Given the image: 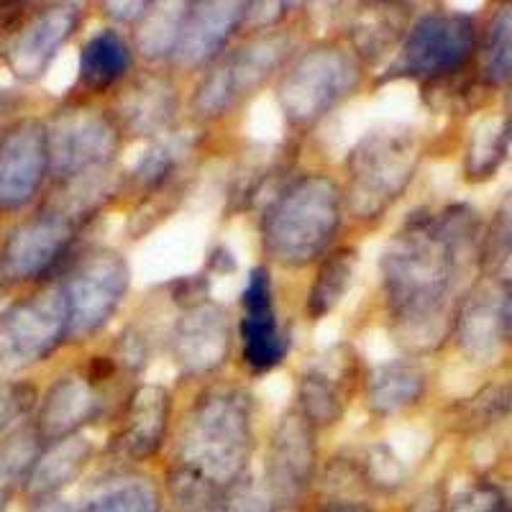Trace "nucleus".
<instances>
[{
	"instance_id": "f257e3e1",
	"label": "nucleus",
	"mask_w": 512,
	"mask_h": 512,
	"mask_svg": "<svg viewBox=\"0 0 512 512\" xmlns=\"http://www.w3.org/2000/svg\"><path fill=\"white\" fill-rule=\"evenodd\" d=\"M484 228L469 205L420 210L395 233L379 259L384 313L397 344L413 356L431 354L454 331L469 290L464 277L482 267Z\"/></svg>"
},
{
	"instance_id": "f03ea898",
	"label": "nucleus",
	"mask_w": 512,
	"mask_h": 512,
	"mask_svg": "<svg viewBox=\"0 0 512 512\" xmlns=\"http://www.w3.org/2000/svg\"><path fill=\"white\" fill-rule=\"evenodd\" d=\"M254 397L241 387L218 384L195 397L177 436L175 464L231 489L249 477L256 448Z\"/></svg>"
},
{
	"instance_id": "7ed1b4c3",
	"label": "nucleus",
	"mask_w": 512,
	"mask_h": 512,
	"mask_svg": "<svg viewBox=\"0 0 512 512\" xmlns=\"http://www.w3.org/2000/svg\"><path fill=\"white\" fill-rule=\"evenodd\" d=\"M344 187L323 172H308L269 198L259 221L267 259L282 269H303L331 251L344 221Z\"/></svg>"
},
{
	"instance_id": "20e7f679",
	"label": "nucleus",
	"mask_w": 512,
	"mask_h": 512,
	"mask_svg": "<svg viewBox=\"0 0 512 512\" xmlns=\"http://www.w3.org/2000/svg\"><path fill=\"white\" fill-rule=\"evenodd\" d=\"M420 157L423 141L413 126L372 128L346 159V210L361 223L382 221L413 185Z\"/></svg>"
},
{
	"instance_id": "39448f33",
	"label": "nucleus",
	"mask_w": 512,
	"mask_h": 512,
	"mask_svg": "<svg viewBox=\"0 0 512 512\" xmlns=\"http://www.w3.org/2000/svg\"><path fill=\"white\" fill-rule=\"evenodd\" d=\"M295 39L290 31L272 29L251 34L239 47L228 49L210 64L192 93L190 108L198 121H221L241 103L272 82L295 57Z\"/></svg>"
},
{
	"instance_id": "423d86ee",
	"label": "nucleus",
	"mask_w": 512,
	"mask_h": 512,
	"mask_svg": "<svg viewBox=\"0 0 512 512\" xmlns=\"http://www.w3.org/2000/svg\"><path fill=\"white\" fill-rule=\"evenodd\" d=\"M364 80V64L344 44L323 41L305 49L277 82V103L292 128L308 131L349 100Z\"/></svg>"
},
{
	"instance_id": "0eeeda50",
	"label": "nucleus",
	"mask_w": 512,
	"mask_h": 512,
	"mask_svg": "<svg viewBox=\"0 0 512 512\" xmlns=\"http://www.w3.org/2000/svg\"><path fill=\"white\" fill-rule=\"evenodd\" d=\"M479 52V26L461 11H431L413 21L384 80L443 82L464 72Z\"/></svg>"
},
{
	"instance_id": "6e6552de",
	"label": "nucleus",
	"mask_w": 512,
	"mask_h": 512,
	"mask_svg": "<svg viewBox=\"0 0 512 512\" xmlns=\"http://www.w3.org/2000/svg\"><path fill=\"white\" fill-rule=\"evenodd\" d=\"M123 144V131L108 108L72 100L49 116V175L59 185L113 169Z\"/></svg>"
},
{
	"instance_id": "1a4fd4ad",
	"label": "nucleus",
	"mask_w": 512,
	"mask_h": 512,
	"mask_svg": "<svg viewBox=\"0 0 512 512\" xmlns=\"http://www.w3.org/2000/svg\"><path fill=\"white\" fill-rule=\"evenodd\" d=\"M67 297V341H90L121 310L131 290V267L126 256L108 246H95L77 256L59 282Z\"/></svg>"
},
{
	"instance_id": "9d476101",
	"label": "nucleus",
	"mask_w": 512,
	"mask_h": 512,
	"mask_svg": "<svg viewBox=\"0 0 512 512\" xmlns=\"http://www.w3.org/2000/svg\"><path fill=\"white\" fill-rule=\"evenodd\" d=\"M70 315L59 282L21 297L0 313V374L47 361L67 341Z\"/></svg>"
},
{
	"instance_id": "9b49d317",
	"label": "nucleus",
	"mask_w": 512,
	"mask_h": 512,
	"mask_svg": "<svg viewBox=\"0 0 512 512\" xmlns=\"http://www.w3.org/2000/svg\"><path fill=\"white\" fill-rule=\"evenodd\" d=\"M85 226L88 223L59 205H49L29 221L18 223L0 249V280L26 285L59 272Z\"/></svg>"
},
{
	"instance_id": "f8f14e48",
	"label": "nucleus",
	"mask_w": 512,
	"mask_h": 512,
	"mask_svg": "<svg viewBox=\"0 0 512 512\" xmlns=\"http://www.w3.org/2000/svg\"><path fill=\"white\" fill-rule=\"evenodd\" d=\"M315 428L295 410L274 425L264 461V487L277 507L303 502L318 474V441Z\"/></svg>"
},
{
	"instance_id": "ddd939ff",
	"label": "nucleus",
	"mask_w": 512,
	"mask_h": 512,
	"mask_svg": "<svg viewBox=\"0 0 512 512\" xmlns=\"http://www.w3.org/2000/svg\"><path fill=\"white\" fill-rule=\"evenodd\" d=\"M241 364L251 374H267L287 359L292 338L280 326L277 308H274V282L267 267H254L246 277L241 292V320H239Z\"/></svg>"
},
{
	"instance_id": "4468645a",
	"label": "nucleus",
	"mask_w": 512,
	"mask_h": 512,
	"mask_svg": "<svg viewBox=\"0 0 512 512\" xmlns=\"http://www.w3.org/2000/svg\"><path fill=\"white\" fill-rule=\"evenodd\" d=\"M233 351L231 315L216 300L182 310L169 333V354L182 377L218 372Z\"/></svg>"
},
{
	"instance_id": "2eb2a0df",
	"label": "nucleus",
	"mask_w": 512,
	"mask_h": 512,
	"mask_svg": "<svg viewBox=\"0 0 512 512\" xmlns=\"http://www.w3.org/2000/svg\"><path fill=\"white\" fill-rule=\"evenodd\" d=\"M359 377V356L351 346L338 344L328 349L297 377V413L315 431L331 428L344 418Z\"/></svg>"
},
{
	"instance_id": "dca6fc26",
	"label": "nucleus",
	"mask_w": 512,
	"mask_h": 512,
	"mask_svg": "<svg viewBox=\"0 0 512 512\" xmlns=\"http://www.w3.org/2000/svg\"><path fill=\"white\" fill-rule=\"evenodd\" d=\"M47 175V123L21 118L0 134V213L26 208Z\"/></svg>"
},
{
	"instance_id": "f3484780",
	"label": "nucleus",
	"mask_w": 512,
	"mask_h": 512,
	"mask_svg": "<svg viewBox=\"0 0 512 512\" xmlns=\"http://www.w3.org/2000/svg\"><path fill=\"white\" fill-rule=\"evenodd\" d=\"M82 13L85 11L80 3H54L41 11H31L3 52L13 77L24 82L39 80L62 52L64 44L80 29Z\"/></svg>"
},
{
	"instance_id": "a211bd4d",
	"label": "nucleus",
	"mask_w": 512,
	"mask_h": 512,
	"mask_svg": "<svg viewBox=\"0 0 512 512\" xmlns=\"http://www.w3.org/2000/svg\"><path fill=\"white\" fill-rule=\"evenodd\" d=\"M249 3L239 0H200L187 6L180 41L172 64L180 70L208 67L228 52V44L244 29Z\"/></svg>"
},
{
	"instance_id": "6ab92c4d",
	"label": "nucleus",
	"mask_w": 512,
	"mask_h": 512,
	"mask_svg": "<svg viewBox=\"0 0 512 512\" xmlns=\"http://www.w3.org/2000/svg\"><path fill=\"white\" fill-rule=\"evenodd\" d=\"M172 420V392L162 384H139L126 405L121 423L113 433V454L128 464H144L154 459L167 443Z\"/></svg>"
},
{
	"instance_id": "aec40b11",
	"label": "nucleus",
	"mask_w": 512,
	"mask_h": 512,
	"mask_svg": "<svg viewBox=\"0 0 512 512\" xmlns=\"http://www.w3.org/2000/svg\"><path fill=\"white\" fill-rule=\"evenodd\" d=\"M111 113L123 136L154 141L180 126V90L169 77L146 72L123 85Z\"/></svg>"
},
{
	"instance_id": "412c9836",
	"label": "nucleus",
	"mask_w": 512,
	"mask_h": 512,
	"mask_svg": "<svg viewBox=\"0 0 512 512\" xmlns=\"http://www.w3.org/2000/svg\"><path fill=\"white\" fill-rule=\"evenodd\" d=\"M103 413V397L100 390L82 372L62 374L44 392L36 408L34 428L41 443L62 441L77 436L88 423H93Z\"/></svg>"
},
{
	"instance_id": "4be33fe9",
	"label": "nucleus",
	"mask_w": 512,
	"mask_h": 512,
	"mask_svg": "<svg viewBox=\"0 0 512 512\" xmlns=\"http://www.w3.org/2000/svg\"><path fill=\"white\" fill-rule=\"evenodd\" d=\"M502 300H505V287H500L489 277L479 285L469 287L461 300L451 338L469 361H477V364L492 361L500 351V344H505Z\"/></svg>"
},
{
	"instance_id": "5701e85b",
	"label": "nucleus",
	"mask_w": 512,
	"mask_h": 512,
	"mask_svg": "<svg viewBox=\"0 0 512 512\" xmlns=\"http://www.w3.org/2000/svg\"><path fill=\"white\" fill-rule=\"evenodd\" d=\"M198 146L200 131L185 126H175L159 139L149 141L144 154L123 175V190L139 192L141 200L172 190L177 187L182 167L198 152Z\"/></svg>"
},
{
	"instance_id": "b1692460",
	"label": "nucleus",
	"mask_w": 512,
	"mask_h": 512,
	"mask_svg": "<svg viewBox=\"0 0 512 512\" xmlns=\"http://www.w3.org/2000/svg\"><path fill=\"white\" fill-rule=\"evenodd\" d=\"M410 26H413L410 6L369 3L351 16L349 26H346V39H349V49L356 54V59L367 67V64H377L379 59L397 52Z\"/></svg>"
},
{
	"instance_id": "393cba45",
	"label": "nucleus",
	"mask_w": 512,
	"mask_h": 512,
	"mask_svg": "<svg viewBox=\"0 0 512 512\" xmlns=\"http://www.w3.org/2000/svg\"><path fill=\"white\" fill-rule=\"evenodd\" d=\"M428 390V377L413 359H392L369 369L364 377V397L369 413L392 418L420 405Z\"/></svg>"
},
{
	"instance_id": "a878e982",
	"label": "nucleus",
	"mask_w": 512,
	"mask_h": 512,
	"mask_svg": "<svg viewBox=\"0 0 512 512\" xmlns=\"http://www.w3.org/2000/svg\"><path fill=\"white\" fill-rule=\"evenodd\" d=\"M134 67V44L116 29H100L80 49L77 90L85 95H105L128 77Z\"/></svg>"
},
{
	"instance_id": "bb28decb",
	"label": "nucleus",
	"mask_w": 512,
	"mask_h": 512,
	"mask_svg": "<svg viewBox=\"0 0 512 512\" xmlns=\"http://www.w3.org/2000/svg\"><path fill=\"white\" fill-rule=\"evenodd\" d=\"M95 448L93 441L85 436H70L62 441L47 443L41 448L39 459H36L31 477L26 482L24 492L29 495L31 502L49 500L57 497L64 487H70L85 469H88L90 459H93Z\"/></svg>"
},
{
	"instance_id": "cd10ccee",
	"label": "nucleus",
	"mask_w": 512,
	"mask_h": 512,
	"mask_svg": "<svg viewBox=\"0 0 512 512\" xmlns=\"http://www.w3.org/2000/svg\"><path fill=\"white\" fill-rule=\"evenodd\" d=\"M356 262H359V251L354 246H336L320 259L318 272L305 295V315L310 320L326 318L344 303V297L354 285Z\"/></svg>"
},
{
	"instance_id": "c85d7f7f",
	"label": "nucleus",
	"mask_w": 512,
	"mask_h": 512,
	"mask_svg": "<svg viewBox=\"0 0 512 512\" xmlns=\"http://www.w3.org/2000/svg\"><path fill=\"white\" fill-rule=\"evenodd\" d=\"M512 152V113L484 116L477 121L464 154V175L469 182H487L497 175Z\"/></svg>"
},
{
	"instance_id": "c756f323",
	"label": "nucleus",
	"mask_w": 512,
	"mask_h": 512,
	"mask_svg": "<svg viewBox=\"0 0 512 512\" xmlns=\"http://www.w3.org/2000/svg\"><path fill=\"white\" fill-rule=\"evenodd\" d=\"M187 6L182 0L172 3H152L139 24L134 26V52H139L146 62H172V54L180 41L182 24H185Z\"/></svg>"
},
{
	"instance_id": "7c9ffc66",
	"label": "nucleus",
	"mask_w": 512,
	"mask_h": 512,
	"mask_svg": "<svg viewBox=\"0 0 512 512\" xmlns=\"http://www.w3.org/2000/svg\"><path fill=\"white\" fill-rule=\"evenodd\" d=\"M41 448L44 443H41L34 423L21 425L18 431L0 441V510L11 502L18 489L26 487Z\"/></svg>"
},
{
	"instance_id": "2f4dec72",
	"label": "nucleus",
	"mask_w": 512,
	"mask_h": 512,
	"mask_svg": "<svg viewBox=\"0 0 512 512\" xmlns=\"http://www.w3.org/2000/svg\"><path fill=\"white\" fill-rule=\"evenodd\" d=\"M164 492L175 512H226L228 489L182 464H172L164 474Z\"/></svg>"
},
{
	"instance_id": "473e14b6",
	"label": "nucleus",
	"mask_w": 512,
	"mask_h": 512,
	"mask_svg": "<svg viewBox=\"0 0 512 512\" xmlns=\"http://www.w3.org/2000/svg\"><path fill=\"white\" fill-rule=\"evenodd\" d=\"M80 512H162V495L152 479L123 474L100 487Z\"/></svg>"
},
{
	"instance_id": "72a5a7b5",
	"label": "nucleus",
	"mask_w": 512,
	"mask_h": 512,
	"mask_svg": "<svg viewBox=\"0 0 512 512\" xmlns=\"http://www.w3.org/2000/svg\"><path fill=\"white\" fill-rule=\"evenodd\" d=\"M512 410L510 384H492L464 402H454L446 410V423L456 433H477L500 423Z\"/></svg>"
},
{
	"instance_id": "f704fd0d",
	"label": "nucleus",
	"mask_w": 512,
	"mask_h": 512,
	"mask_svg": "<svg viewBox=\"0 0 512 512\" xmlns=\"http://www.w3.org/2000/svg\"><path fill=\"white\" fill-rule=\"evenodd\" d=\"M359 487H367L377 495H395L408 484V466L397 459L390 443L377 441L361 451V456L351 459Z\"/></svg>"
},
{
	"instance_id": "c9c22d12",
	"label": "nucleus",
	"mask_w": 512,
	"mask_h": 512,
	"mask_svg": "<svg viewBox=\"0 0 512 512\" xmlns=\"http://www.w3.org/2000/svg\"><path fill=\"white\" fill-rule=\"evenodd\" d=\"M482 52V80L489 85L512 82V3H505L489 18Z\"/></svg>"
},
{
	"instance_id": "e433bc0d",
	"label": "nucleus",
	"mask_w": 512,
	"mask_h": 512,
	"mask_svg": "<svg viewBox=\"0 0 512 512\" xmlns=\"http://www.w3.org/2000/svg\"><path fill=\"white\" fill-rule=\"evenodd\" d=\"M482 269L492 282L510 290L512 287V192L497 208L495 218L484 231Z\"/></svg>"
},
{
	"instance_id": "4c0bfd02",
	"label": "nucleus",
	"mask_w": 512,
	"mask_h": 512,
	"mask_svg": "<svg viewBox=\"0 0 512 512\" xmlns=\"http://www.w3.org/2000/svg\"><path fill=\"white\" fill-rule=\"evenodd\" d=\"M285 172V154L272 149V152L251 154L244 164L239 167L233 185L228 190V208L231 210H246L256 200V195L267 187V182L274 175Z\"/></svg>"
},
{
	"instance_id": "58836bf2",
	"label": "nucleus",
	"mask_w": 512,
	"mask_h": 512,
	"mask_svg": "<svg viewBox=\"0 0 512 512\" xmlns=\"http://www.w3.org/2000/svg\"><path fill=\"white\" fill-rule=\"evenodd\" d=\"M446 512H510V500L497 484L474 482L446 502Z\"/></svg>"
},
{
	"instance_id": "ea45409f",
	"label": "nucleus",
	"mask_w": 512,
	"mask_h": 512,
	"mask_svg": "<svg viewBox=\"0 0 512 512\" xmlns=\"http://www.w3.org/2000/svg\"><path fill=\"white\" fill-rule=\"evenodd\" d=\"M39 408V392L31 382H0V433L18 418Z\"/></svg>"
},
{
	"instance_id": "a19ab883",
	"label": "nucleus",
	"mask_w": 512,
	"mask_h": 512,
	"mask_svg": "<svg viewBox=\"0 0 512 512\" xmlns=\"http://www.w3.org/2000/svg\"><path fill=\"white\" fill-rule=\"evenodd\" d=\"M272 495L264 484H256L254 479L244 477L239 484L228 489V507L226 512H274Z\"/></svg>"
},
{
	"instance_id": "79ce46f5",
	"label": "nucleus",
	"mask_w": 512,
	"mask_h": 512,
	"mask_svg": "<svg viewBox=\"0 0 512 512\" xmlns=\"http://www.w3.org/2000/svg\"><path fill=\"white\" fill-rule=\"evenodd\" d=\"M152 8L149 0H131V3H103V13L121 26H136L146 11Z\"/></svg>"
},
{
	"instance_id": "37998d69",
	"label": "nucleus",
	"mask_w": 512,
	"mask_h": 512,
	"mask_svg": "<svg viewBox=\"0 0 512 512\" xmlns=\"http://www.w3.org/2000/svg\"><path fill=\"white\" fill-rule=\"evenodd\" d=\"M29 3H0V39L13 36L31 16Z\"/></svg>"
},
{
	"instance_id": "c03bdc74",
	"label": "nucleus",
	"mask_w": 512,
	"mask_h": 512,
	"mask_svg": "<svg viewBox=\"0 0 512 512\" xmlns=\"http://www.w3.org/2000/svg\"><path fill=\"white\" fill-rule=\"evenodd\" d=\"M405 512H446V502L438 489H428Z\"/></svg>"
},
{
	"instance_id": "a18cd8bd",
	"label": "nucleus",
	"mask_w": 512,
	"mask_h": 512,
	"mask_svg": "<svg viewBox=\"0 0 512 512\" xmlns=\"http://www.w3.org/2000/svg\"><path fill=\"white\" fill-rule=\"evenodd\" d=\"M315 512H377V510L369 507L367 502H359V500H331L323 507H318Z\"/></svg>"
},
{
	"instance_id": "49530a36",
	"label": "nucleus",
	"mask_w": 512,
	"mask_h": 512,
	"mask_svg": "<svg viewBox=\"0 0 512 512\" xmlns=\"http://www.w3.org/2000/svg\"><path fill=\"white\" fill-rule=\"evenodd\" d=\"M29 512H77V510L72 505H67L64 500H59V497H49V500L31 502Z\"/></svg>"
},
{
	"instance_id": "de8ad7c7",
	"label": "nucleus",
	"mask_w": 512,
	"mask_h": 512,
	"mask_svg": "<svg viewBox=\"0 0 512 512\" xmlns=\"http://www.w3.org/2000/svg\"><path fill=\"white\" fill-rule=\"evenodd\" d=\"M502 336H505V344L512 346V287L505 290V300H502Z\"/></svg>"
},
{
	"instance_id": "09e8293b",
	"label": "nucleus",
	"mask_w": 512,
	"mask_h": 512,
	"mask_svg": "<svg viewBox=\"0 0 512 512\" xmlns=\"http://www.w3.org/2000/svg\"><path fill=\"white\" fill-rule=\"evenodd\" d=\"M11 98H8V93H0V113L3 111H8V108H11Z\"/></svg>"
},
{
	"instance_id": "8fccbe9b",
	"label": "nucleus",
	"mask_w": 512,
	"mask_h": 512,
	"mask_svg": "<svg viewBox=\"0 0 512 512\" xmlns=\"http://www.w3.org/2000/svg\"><path fill=\"white\" fill-rule=\"evenodd\" d=\"M507 103H510V113H512V90H510V98H507Z\"/></svg>"
}]
</instances>
